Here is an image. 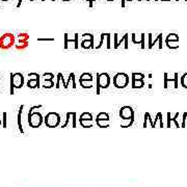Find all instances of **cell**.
I'll return each instance as SVG.
<instances>
[{"mask_svg": "<svg viewBox=\"0 0 187 187\" xmlns=\"http://www.w3.org/2000/svg\"><path fill=\"white\" fill-rule=\"evenodd\" d=\"M62 73H58L57 74V81H56V85H55V87L56 88H59V86H60V79H62Z\"/></svg>", "mask_w": 187, "mask_h": 187, "instance_id": "31", "label": "cell"}, {"mask_svg": "<svg viewBox=\"0 0 187 187\" xmlns=\"http://www.w3.org/2000/svg\"><path fill=\"white\" fill-rule=\"evenodd\" d=\"M86 2H88L89 4V7H92V0H85Z\"/></svg>", "mask_w": 187, "mask_h": 187, "instance_id": "47", "label": "cell"}, {"mask_svg": "<svg viewBox=\"0 0 187 187\" xmlns=\"http://www.w3.org/2000/svg\"><path fill=\"white\" fill-rule=\"evenodd\" d=\"M165 44L170 49H178L179 48V42H166Z\"/></svg>", "mask_w": 187, "mask_h": 187, "instance_id": "25", "label": "cell"}, {"mask_svg": "<svg viewBox=\"0 0 187 187\" xmlns=\"http://www.w3.org/2000/svg\"><path fill=\"white\" fill-rule=\"evenodd\" d=\"M181 85L185 88H187V73H185L184 75L181 77Z\"/></svg>", "mask_w": 187, "mask_h": 187, "instance_id": "29", "label": "cell"}, {"mask_svg": "<svg viewBox=\"0 0 187 187\" xmlns=\"http://www.w3.org/2000/svg\"><path fill=\"white\" fill-rule=\"evenodd\" d=\"M126 1L131 2L132 0H121V6H122V7H125V2H126Z\"/></svg>", "mask_w": 187, "mask_h": 187, "instance_id": "44", "label": "cell"}, {"mask_svg": "<svg viewBox=\"0 0 187 187\" xmlns=\"http://www.w3.org/2000/svg\"><path fill=\"white\" fill-rule=\"evenodd\" d=\"M27 86L30 88L40 87V75L38 73H36V79H29L27 81Z\"/></svg>", "mask_w": 187, "mask_h": 187, "instance_id": "10", "label": "cell"}, {"mask_svg": "<svg viewBox=\"0 0 187 187\" xmlns=\"http://www.w3.org/2000/svg\"><path fill=\"white\" fill-rule=\"evenodd\" d=\"M64 49H68V44H69V43H74V48H75V49H78L79 48V41H78L79 34H74V39H69V34H64Z\"/></svg>", "mask_w": 187, "mask_h": 187, "instance_id": "8", "label": "cell"}, {"mask_svg": "<svg viewBox=\"0 0 187 187\" xmlns=\"http://www.w3.org/2000/svg\"><path fill=\"white\" fill-rule=\"evenodd\" d=\"M11 79L13 80L15 88H21L24 85V76L22 73H11Z\"/></svg>", "mask_w": 187, "mask_h": 187, "instance_id": "7", "label": "cell"}, {"mask_svg": "<svg viewBox=\"0 0 187 187\" xmlns=\"http://www.w3.org/2000/svg\"><path fill=\"white\" fill-rule=\"evenodd\" d=\"M113 39H115V45H113V48L115 49V47H117V41H119V34H113Z\"/></svg>", "mask_w": 187, "mask_h": 187, "instance_id": "39", "label": "cell"}, {"mask_svg": "<svg viewBox=\"0 0 187 187\" xmlns=\"http://www.w3.org/2000/svg\"><path fill=\"white\" fill-rule=\"evenodd\" d=\"M101 121H105V122H108L109 121V115L106 112H100L97 117H96V123H99Z\"/></svg>", "mask_w": 187, "mask_h": 187, "instance_id": "14", "label": "cell"}, {"mask_svg": "<svg viewBox=\"0 0 187 187\" xmlns=\"http://www.w3.org/2000/svg\"><path fill=\"white\" fill-rule=\"evenodd\" d=\"M170 121H172L170 113V112H168V127H170Z\"/></svg>", "mask_w": 187, "mask_h": 187, "instance_id": "42", "label": "cell"}, {"mask_svg": "<svg viewBox=\"0 0 187 187\" xmlns=\"http://www.w3.org/2000/svg\"><path fill=\"white\" fill-rule=\"evenodd\" d=\"M62 1H64V2H68V1H72V0H62Z\"/></svg>", "mask_w": 187, "mask_h": 187, "instance_id": "49", "label": "cell"}, {"mask_svg": "<svg viewBox=\"0 0 187 187\" xmlns=\"http://www.w3.org/2000/svg\"><path fill=\"white\" fill-rule=\"evenodd\" d=\"M24 108V105H21L19 109V112H18V126H19V129L21 130V132H23L22 129V124H21V115H22V110Z\"/></svg>", "mask_w": 187, "mask_h": 187, "instance_id": "20", "label": "cell"}, {"mask_svg": "<svg viewBox=\"0 0 187 187\" xmlns=\"http://www.w3.org/2000/svg\"><path fill=\"white\" fill-rule=\"evenodd\" d=\"M157 42H159V49H162V34H158V36H157L156 40H154V41H152V48H153V46L155 44H156Z\"/></svg>", "mask_w": 187, "mask_h": 187, "instance_id": "22", "label": "cell"}, {"mask_svg": "<svg viewBox=\"0 0 187 187\" xmlns=\"http://www.w3.org/2000/svg\"><path fill=\"white\" fill-rule=\"evenodd\" d=\"M92 113H89V112H83L82 115H80V119H79V123H82V122H84V121H87V122H92Z\"/></svg>", "mask_w": 187, "mask_h": 187, "instance_id": "13", "label": "cell"}, {"mask_svg": "<svg viewBox=\"0 0 187 187\" xmlns=\"http://www.w3.org/2000/svg\"><path fill=\"white\" fill-rule=\"evenodd\" d=\"M120 117L123 120H134V110L130 106H123L120 109Z\"/></svg>", "mask_w": 187, "mask_h": 187, "instance_id": "6", "label": "cell"}, {"mask_svg": "<svg viewBox=\"0 0 187 187\" xmlns=\"http://www.w3.org/2000/svg\"><path fill=\"white\" fill-rule=\"evenodd\" d=\"M1 1H3V2H6V1H9V0H0V3H1Z\"/></svg>", "mask_w": 187, "mask_h": 187, "instance_id": "48", "label": "cell"}, {"mask_svg": "<svg viewBox=\"0 0 187 187\" xmlns=\"http://www.w3.org/2000/svg\"><path fill=\"white\" fill-rule=\"evenodd\" d=\"M147 121H150V122H151L152 127H154V122L152 121L151 115H150L149 112H145V123H143V127H147Z\"/></svg>", "mask_w": 187, "mask_h": 187, "instance_id": "24", "label": "cell"}, {"mask_svg": "<svg viewBox=\"0 0 187 187\" xmlns=\"http://www.w3.org/2000/svg\"><path fill=\"white\" fill-rule=\"evenodd\" d=\"M71 115H72V112H67V117H66V123L62 125V128L64 127H67V125L69 124V122H70V117Z\"/></svg>", "mask_w": 187, "mask_h": 187, "instance_id": "34", "label": "cell"}, {"mask_svg": "<svg viewBox=\"0 0 187 187\" xmlns=\"http://www.w3.org/2000/svg\"><path fill=\"white\" fill-rule=\"evenodd\" d=\"M128 38H129V34H124V36H122V39L117 41V47H115V49H117V48L120 47V45L122 44V43H125V44H124V48H125V49H128V48H129V41H128Z\"/></svg>", "mask_w": 187, "mask_h": 187, "instance_id": "11", "label": "cell"}, {"mask_svg": "<svg viewBox=\"0 0 187 187\" xmlns=\"http://www.w3.org/2000/svg\"><path fill=\"white\" fill-rule=\"evenodd\" d=\"M145 81L143 80H135L132 78V87L133 88H141L145 86Z\"/></svg>", "mask_w": 187, "mask_h": 187, "instance_id": "15", "label": "cell"}, {"mask_svg": "<svg viewBox=\"0 0 187 187\" xmlns=\"http://www.w3.org/2000/svg\"><path fill=\"white\" fill-rule=\"evenodd\" d=\"M70 75H71V77H72V87H73V88H76V82H75V74H74V73H71Z\"/></svg>", "mask_w": 187, "mask_h": 187, "instance_id": "35", "label": "cell"}, {"mask_svg": "<svg viewBox=\"0 0 187 187\" xmlns=\"http://www.w3.org/2000/svg\"><path fill=\"white\" fill-rule=\"evenodd\" d=\"M80 81H92V76L89 73H83L82 75L79 77V82Z\"/></svg>", "mask_w": 187, "mask_h": 187, "instance_id": "18", "label": "cell"}, {"mask_svg": "<svg viewBox=\"0 0 187 187\" xmlns=\"http://www.w3.org/2000/svg\"><path fill=\"white\" fill-rule=\"evenodd\" d=\"M145 34H139V38H137V36L135 34H132L131 36H132V42L134 44H141V41H143V38L145 36Z\"/></svg>", "mask_w": 187, "mask_h": 187, "instance_id": "16", "label": "cell"}, {"mask_svg": "<svg viewBox=\"0 0 187 187\" xmlns=\"http://www.w3.org/2000/svg\"><path fill=\"white\" fill-rule=\"evenodd\" d=\"M168 81H170V82H175V78H168V73H164V85H163V87L164 88H168Z\"/></svg>", "mask_w": 187, "mask_h": 187, "instance_id": "27", "label": "cell"}, {"mask_svg": "<svg viewBox=\"0 0 187 187\" xmlns=\"http://www.w3.org/2000/svg\"><path fill=\"white\" fill-rule=\"evenodd\" d=\"M29 1H34V0H29Z\"/></svg>", "mask_w": 187, "mask_h": 187, "instance_id": "53", "label": "cell"}, {"mask_svg": "<svg viewBox=\"0 0 187 187\" xmlns=\"http://www.w3.org/2000/svg\"><path fill=\"white\" fill-rule=\"evenodd\" d=\"M16 43V36L11 32L3 34L0 36V49L1 50H9L13 46H15Z\"/></svg>", "mask_w": 187, "mask_h": 187, "instance_id": "2", "label": "cell"}, {"mask_svg": "<svg viewBox=\"0 0 187 187\" xmlns=\"http://www.w3.org/2000/svg\"><path fill=\"white\" fill-rule=\"evenodd\" d=\"M29 39H30V36L27 32H20L18 34V43H26V42H29Z\"/></svg>", "mask_w": 187, "mask_h": 187, "instance_id": "12", "label": "cell"}, {"mask_svg": "<svg viewBox=\"0 0 187 187\" xmlns=\"http://www.w3.org/2000/svg\"><path fill=\"white\" fill-rule=\"evenodd\" d=\"M59 122H60V115L56 112H49L45 117V124L50 128H54L56 126H58Z\"/></svg>", "mask_w": 187, "mask_h": 187, "instance_id": "4", "label": "cell"}, {"mask_svg": "<svg viewBox=\"0 0 187 187\" xmlns=\"http://www.w3.org/2000/svg\"><path fill=\"white\" fill-rule=\"evenodd\" d=\"M43 77H44L45 79H50V80H53L54 75L52 74V73H45L44 75H43Z\"/></svg>", "mask_w": 187, "mask_h": 187, "instance_id": "32", "label": "cell"}, {"mask_svg": "<svg viewBox=\"0 0 187 187\" xmlns=\"http://www.w3.org/2000/svg\"><path fill=\"white\" fill-rule=\"evenodd\" d=\"M41 1H45V0H41Z\"/></svg>", "mask_w": 187, "mask_h": 187, "instance_id": "54", "label": "cell"}, {"mask_svg": "<svg viewBox=\"0 0 187 187\" xmlns=\"http://www.w3.org/2000/svg\"><path fill=\"white\" fill-rule=\"evenodd\" d=\"M138 1H141V0H138Z\"/></svg>", "mask_w": 187, "mask_h": 187, "instance_id": "56", "label": "cell"}, {"mask_svg": "<svg viewBox=\"0 0 187 187\" xmlns=\"http://www.w3.org/2000/svg\"><path fill=\"white\" fill-rule=\"evenodd\" d=\"M152 36H153L152 34H148V36H149V49H152V41H153V40H152Z\"/></svg>", "mask_w": 187, "mask_h": 187, "instance_id": "40", "label": "cell"}, {"mask_svg": "<svg viewBox=\"0 0 187 187\" xmlns=\"http://www.w3.org/2000/svg\"><path fill=\"white\" fill-rule=\"evenodd\" d=\"M106 1H109V2H111V1H115V0H106Z\"/></svg>", "mask_w": 187, "mask_h": 187, "instance_id": "51", "label": "cell"}, {"mask_svg": "<svg viewBox=\"0 0 187 187\" xmlns=\"http://www.w3.org/2000/svg\"><path fill=\"white\" fill-rule=\"evenodd\" d=\"M106 36V34H101V40H100V43H99L97 46H96V49H100L101 47H102V45H103L104 43V38Z\"/></svg>", "mask_w": 187, "mask_h": 187, "instance_id": "30", "label": "cell"}, {"mask_svg": "<svg viewBox=\"0 0 187 187\" xmlns=\"http://www.w3.org/2000/svg\"><path fill=\"white\" fill-rule=\"evenodd\" d=\"M52 1H55V0H52Z\"/></svg>", "mask_w": 187, "mask_h": 187, "instance_id": "55", "label": "cell"}, {"mask_svg": "<svg viewBox=\"0 0 187 187\" xmlns=\"http://www.w3.org/2000/svg\"><path fill=\"white\" fill-rule=\"evenodd\" d=\"M73 117V127H76V112H72Z\"/></svg>", "mask_w": 187, "mask_h": 187, "instance_id": "41", "label": "cell"}, {"mask_svg": "<svg viewBox=\"0 0 187 187\" xmlns=\"http://www.w3.org/2000/svg\"><path fill=\"white\" fill-rule=\"evenodd\" d=\"M157 121H160V127H163V122H162V113L161 112H158L156 115V119L154 120V126L156 125Z\"/></svg>", "mask_w": 187, "mask_h": 187, "instance_id": "28", "label": "cell"}, {"mask_svg": "<svg viewBox=\"0 0 187 187\" xmlns=\"http://www.w3.org/2000/svg\"><path fill=\"white\" fill-rule=\"evenodd\" d=\"M38 41H46V42H52L54 39H38Z\"/></svg>", "mask_w": 187, "mask_h": 187, "instance_id": "45", "label": "cell"}, {"mask_svg": "<svg viewBox=\"0 0 187 187\" xmlns=\"http://www.w3.org/2000/svg\"><path fill=\"white\" fill-rule=\"evenodd\" d=\"M28 123L31 127L36 128L40 127L43 123V117L40 112H32L31 115H28Z\"/></svg>", "mask_w": 187, "mask_h": 187, "instance_id": "5", "label": "cell"}, {"mask_svg": "<svg viewBox=\"0 0 187 187\" xmlns=\"http://www.w3.org/2000/svg\"><path fill=\"white\" fill-rule=\"evenodd\" d=\"M162 1H170V0H162Z\"/></svg>", "mask_w": 187, "mask_h": 187, "instance_id": "52", "label": "cell"}, {"mask_svg": "<svg viewBox=\"0 0 187 187\" xmlns=\"http://www.w3.org/2000/svg\"><path fill=\"white\" fill-rule=\"evenodd\" d=\"M41 107H42V105H36V106L30 107V109H29V112H28V115H31V113L34 112V109H39V108H41Z\"/></svg>", "mask_w": 187, "mask_h": 187, "instance_id": "36", "label": "cell"}, {"mask_svg": "<svg viewBox=\"0 0 187 187\" xmlns=\"http://www.w3.org/2000/svg\"><path fill=\"white\" fill-rule=\"evenodd\" d=\"M96 1H97V0H92V3H94V2H96Z\"/></svg>", "mask_w": 187, "mask_h": 187, "instance_id": "50", "label": "cell"}, {"mask_svg": "<svg viewBox=\"0 0 187 187\" xmlns=\"http://www.w3.org/2000/svg\"><path fill=\"white\" fill-rule=\"evenodd\" d=\"M145 77V74H143V73H132L131 75V78L135 79V80H143Z\"/></svg>", "mask_w": 187, "mask_h": 187, "instance_id": "21", "label": "cell"}, {"mask_svg": "<svg viewBox=\"0 0 187 187\" xmlns=\"http://www.w3.org/2000/svg\"><path fill=\"white\" fill-rule=\"evenodd\" d=\"M166 42H179V36L177 34H170L166 36L165 43Z\"/></svg>", "mask_w": 187, "mask_h": 187, "instance_id": "17", "label": "cell"}, {"mask_svg": "<svg viewBox=\"0 0 187 187\" xmlns=\"http://www.w3.org/2000/svg\"><path fill=\"white\" fill-rule=\"evenodd\" d=\"M110 38H111V34H106V39H107V45H106V47H107V49H110V48H111Z\"/></svg>", "mask_w": 187, "mask_h": 187, "instance_id": "33", "label": "cell"}, {"mask_svg": "<svg viewBox=\"0 0 187 187\" xmlns=\"http://www.w3.org/2000/svg\"><path fill=\"white\" fill-rule=\"evenodd\" d=\"M112 83L117 88H125L129 84V76L126 73H117L112 78Z\"/></svg>", "mask_w": 187, "mask_h": 187, "instance_id": "3", "label": "cell"}, {"mask_svg": "<svg viewBox=\"0 0 187 187\" xmlns=\"http://www.w3.org/2000/svg\"><path fill=\"white\" fill-rule=\"evenodd\" d=\"M80 85L83 88H90V87L92 86V81H80Z\"/></svg>", "mask_w": 187, "mask_h": 187, "instance_id": "26", "label": "cell"}, {"mask_svg": "<svg viewBox=\"0 0 187 187\" xmlns=\"http://www.w3.org/2000/svg\"><path fill=\"white\" fill-rule=\"evenodd\" d=\"M2 117H3V121H2L3 127H4V128H6V117H7V113H6V112H3Z\"/></svg>", "mask_w": 187, "mask_h": 187, "instance_id": "37", "label": "cell"}, {"mask_svg": "<svg viewBox=\"0 0 187 187\" xmlns=\"http://www.w3.org/2000/svg\"><path fill=\"white\" fill-rule=\"evenodd\" d=\"M22 0H18V3H17V7H20L21 6V4H22Z\"/></svg>", "mask_w": 187, "mask_h": 187, "instance_id": "46", "label": "cell"}, {"mask_svg": "<svg viewBox=\"0 0 187 187\" xmlns=\"http://www.w3.org/2000/svg\"><path fill=\"white\" fill-rule=\"evenodd\" d=\"M177 1H179V0H177Z\"/></svg>", "mask_w": 187, "mask_h": 187, "instance_id": "57", "label": "cell"}, {"mask_svg": "<svg viewBox=\"0 0 187 187\" xmlns=\"http://www.w3.org/2000/svg\"><path fill=\"white\" fill-rule=\"evenodd\" d=\"M110 76L107 73H97L96 80V94H100V88H107L110 85Z\"/></svg>", "mask_w": 187, "mask_h": 187, "instance_id": "1", "label": "cell"}, {"mask_svg": "<svg viewBox=\"0 0 187 187\" xmlns=\"http://www.w3.org/2000/svg\"><path fill=\"white\" fill-rule=\"evenodd\" d=\"M178 73H175V88H178L179 87V82H178V79H179V77H178Z\"/></svg>", "mask_w": 187, "mask_h": 187, "instance_id": "38", "label": "cell"}, {"mask_svg": "<svg viewBox=\"0 0 187 187\" xmlns=\"http://www.w3.org/2000/svg\"><path fill=\"white\" fill-rule=\"evenodd\" d=\"M29 46V42H26V43H17V44L15 45V47L17 49L18 51H23L25 50L26 48Z\"/></svg>", "mask_w": 187, "mask_h": 187, "instance_id": "19", "label": "cell"}, {"mask_svg": "<svg viewBox=\"0 0 187 187\" xmlns=\"http://www.w3.org/2000/svg\"><path fill=\"white\" fill-rule=\"evenodd\" d=\"M94 36L90 38V39H84L82 42H81V47L83 49H95V45H94Z\"/></svg>", "mask_w": 187, "mask_h": 187, "instance_id": "9", "label": "cell"}, {"mask_svg": "<svg viewBox=\"0 0 187 187\" xmlns=\"http://www.w3.org/2000/svg\"><path fill=\"white\" fill-rule=\"evenodd\" d=\"M45 88H51V87L54 86V82L53 80H50V79H45V84L43 85Z\"/></svg>", "mask_w": 187, "mask_h": 187, "instance_id": "23", "label": "cell"}, {"mask_svg": "<svg viewBox=\"0 0 187 187\" xmlns=\"http://www.w3.org/2000/svg\"><path fill=\"white\" fill-rule=\"evenodd\" d=\"M186 115H187V112H184V113H183V124H182V127H185V121H186Z\"/></svg>", "mask_w": 187, "mask_h": 187, "instance_id": "43", "label": "cell"}]
</instances>
